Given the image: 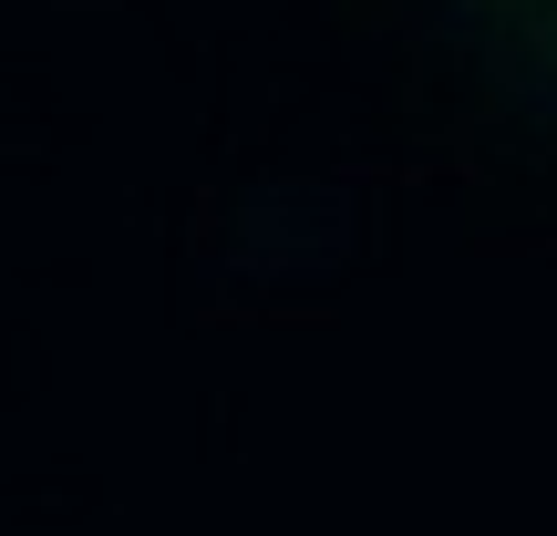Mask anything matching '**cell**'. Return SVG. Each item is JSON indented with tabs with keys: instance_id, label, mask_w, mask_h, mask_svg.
Here are the masks:
<instances>
[{
	"instance_id": "6da1fadb",
	"label": "cell",
	"mask_w": 557,
	"mask_h": 536,
	"mask_svg": "<svg viewBox=\"0 0 557 536\" xmlns=\"http://www.w3.org/2000/svg\"><path fill=\"white\" fill-rule=\"evenodd\" d=\"M455 32L475 52V73L527 124L557 135V0H455Z\"/></svg>"
}]
</instances>
